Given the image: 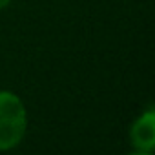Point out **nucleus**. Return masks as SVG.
I'll return each instance as SVG.
<instances>
[{
  "label": "nucleus",
  "instance_id": "1",
  "mask_svg": "<svg viewBox=\"0 0 155 155\" xmlns=\"http://www.w3.org/2000/svg\"><path fill=\"white\" fill-rule=\"evenodd\" d=\"M29 126L24 101L9 90H0V151H9L22 144Z\"/></svg>",
  "mask_w": 155,
  "mask_h": 155
},
{
  "label": "nucleus",
  "instance_id": "2",
  "mask_svg": "<svg viewBox=\"0 0 155 155\" xmlns=\"http://www.w3.org/2000/svg\"><path fill=\"white\" fill-rule=\"evenodd\" d=\"M130 146L135 153L150 155L155 150V110L148 108L130 126Z\"/></svg>",
  "mask_w": 155,
  "mask_h": 155
},
{
  "label": "nucleus",
  "instance_id": "3",
  "mask_svg": "<svg viewBox=\"0 0 155 155\" xmlns=\"http://www.w3.org/2000/svg\"><path fill=\"white\" fill-rule=\"evenodd\" d=\"M13 2V0H0V11H2V9H6L9 4Z\"/></svg>",
  "mask_w": 155,
  "mask_h": 155
}]
</instances>
